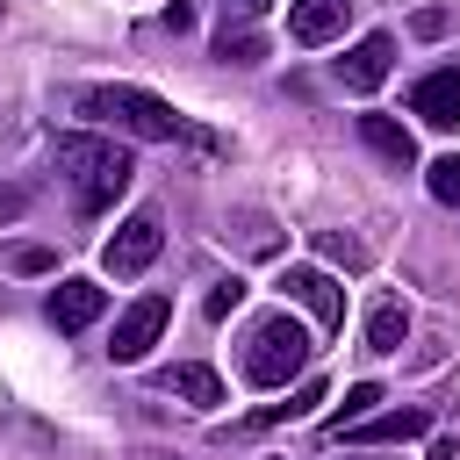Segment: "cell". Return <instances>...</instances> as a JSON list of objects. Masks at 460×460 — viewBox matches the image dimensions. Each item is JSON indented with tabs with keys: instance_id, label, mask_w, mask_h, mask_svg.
Segmentation results:
<instances>
[{
	"instance_id": "cell-1",
	"label": "cell",
	"mask_w": 460,
	"mask_h": 460,
	"mask_svg": "<svg viewBox=\"0 0 460 460\" xmlns=\"http://www.w3.org/2000/svg\"><path fill=\"white\" fill-rule=\"evenodd\" d=\"M79 115L86 122H101V129H122V137H144V144H201V151H216V137L208 129H194L172 101H158V93H144V86H86L79 93Z\"/></svg>"
},
{
	"instance_id": "cell-2",
	"label": "cell",
	"mask_w": 460,
	"mask_h": 460,
	"mask_svg": "<svg viewBox=\"0 0 460 460\" xmlns=\"http://www.w3.org/2000/svg\"><path fill=\"white\" fill-rule=\"evenodd\" d=\"M58 172L72 180L79 216H101V208L137 180V158H129L115 137H86V129H72V137H58Z\"/></svg>"
},
{
	"instance_id": "cell-3",
	"label": "cell",
	"mask_w": 460,
	"mask_h": 460,
	"mask_svg": "<svg viewBox=\"0 0 460 460\" xmlns=\"http://www.w3.org/2000/svg\"><path fill=\"white\" fill-rule=\"evenodd\" d=\"M309 359H316V345H309V331L288 309L280 316H259L252 338H244V381L252 388H288V381L309 374Z\"/></svg>"
},
{
	"instance_id": "cell-4",
	"label": "cell",
	"mask_w": 460,
	"mask_h": 460,
	"mask_svg": "<svg viewBox=\"0 0 460 460\" xmlns=\"http://www.w3.org/2000/svg\"><path fill=\"white\" fill-rule=\"evenodd\" d=\"M165 323H172V302L165 295H137L122 316H115V338H108V359L115 367H137L158 338H165Z\"/></svg>"
},
{
	"instance_id": "cell-5",
	"label": "cell",
	"mask_w": 460,
	"mask_h": 460,
	"mask_svg": "<svg viewBox=\"0 0 460 460\" xmlns=\"http://www.w3.org/2000/svg\"><path fill=\"white\" fill-rule=\"evenodd\" d=\"M158 244H165V230H158V216L151 208H137L108 244H101V266L115 273V280H129V273H144L151 259H158Z\"/></svg>"
},
{
	"instance_id": "cell-6",
	"label": "cell",
	"mask_w": 460,
	"mask_h": 460,
	"mask_svg": "<svg viewBox=\"0 0 460 460\" xmlns=\"http://www.w3.org/2000/svg\"><path fill=\"white\" fill-rule=\"evenodd\" d=\"M280 288H288V302H302V309L316 316V331H345V288H338L323 266H288Z\"/></svg>"
},
{
	"instance_id": "cell-7",
	"label": "cell",
	"mask_w": 460,
	"mask_h": 460,
	"mask_svg": "<svg viewBox=\"0 0 460 460\" xmlns=\"http://www.w3.org/2000/svg\"><path fill=\"white\" fill-rule=\"evenodd\" d=\"M388 72H395V36H388V29L359 36V43L338 58V79H345V93H374Z\"/></svg>"
},
{
	"instance_id": "cell-8",
	"label": "cell",
	"mask_w": 460,
	"mask_h": 460,
	"mask_svg": "<svg viewBox=\"0 0 460 460\" xmlns=\"http://www.w3.org/2000/svg\"><path fill=\"white\" fill-rule=\"evenodd\" d=\"M410 115H424L431 129H460V65H438L410 86Z\"/></svg>"
},
{
	"instance_id": "cell-9",
	"label": "cell",
	"mask_w": 460,
	"mask_h": 460,
	"mask_svg": "<svg viewBox=\"0 0 460 460\" xmlns=\"http://www.w3.org/2000/svg\"><path fill=\"white\" fill-rule=\"evenodd\" d=\"M345 14H352V0H295V7H288V36H295L302 50H316V43L345 36Z\"/></svg>"
},
{
	"instance_id": "cell-10",
	"label": "cell",
	"mask_w": 460,
	"mask_h": 460,
	"mask_svg": "<svg viewBox=\"0 0 460 460\" xmlns=\"http://www.w3.org/2000/svg\"><path fill=\"white\" fill-rule=\"evenodd\" d=\"M359 446H402V438H424L431 431V410H367L359 424H345Z\"/></svg>"
},
{
	"instance_id": "cell-11",
	"label": "cell",
	"mask_w": 460,
	"mask_h": 460,
	"mask_svg": "<svg viewBox=\"0 0 460 460\" xmlns=\"http://www.w3.org/2000/svg\"><path fill=\"white\" fill-rule=\"evenodd\" d=\"M101 309H108V288H93V280H58L50 288V323L58 331H86Z\"/></svg>"
},
{
	"instance_id": "cell-12",
	"label": "cell",
	"mask_w": 460,
	"mask_h": 460,
	"mask_svg": "<svg viewBox=\"0 0 460 460\" xmlns=\"http://www.w3.org/2000/svg\"><path fill=\"white\" fill-rule=\"evenodd\" d=\"M165 395H180V402H194V410H216L223 402V381H216V367H201V359H180V367H165V381H158Z\"/></svg>"
},
{
	"instance_id": "cell-13",
	"label": "cell",
	"mask_w": 460,
	"mask_h": 460,
	"mask_svg": "<svg viewBox=\"0 0 460 460\" xmlns=\"http://www.w3.org/2000/svg\"><path fill=\"white\" fill-rule=\"evenodd\" d=\"M359 137H367V151H381L395 172H402V165H417V137H410L395 115H359Z\"/></svg>"
},
{
	"instance_id": "cell-14",
	"label": "cell",
	"mask_w": 460,
	"mask_h": 460,
	"mask_svg": "<svg viewBox=\"0 0 460 460\" xmlns=\"http://www.w3.org/2000/svg\"><path fill=\"white\" fill-rule=\"evenodd\" d=\"M410 338V309L402 302H374L367 309V352H402Z\"/></svg>"
},
{
	"instance_id": "cell-15",
	"label": "cell",
	"mask_w": 460,
	"mask_h": 460,
	"mask_svg": "<svg viewBox=\"0 0 460 460\" xmlns=\"http://www.w3.org/2000/svg\"><path fill=\"white\" fill-rule=\"evenodd\" d=\"M216 58H223V65H259V58H266V36H259L252 22H223V29H216Z\"/></svg>"
},
{
	"instance_id": "cell-16",
	"label": "cell",
	"mask_w": 460,
	"mask_h": 460,
	"mask_svg": "<svg viewBox=\"0 0 460 460\" xmlns=\"http://www.w3.org/2000/svg\"><path fill=\"white\" fill-rule=\"evenodd\" d=\"M316 402H323V381H295V395H288V402H266V410H252V431H259V424H280V417H309Z\"/></svg>"
},
{
	"instance_id": "cell-17",
	"label": "cell",
	"mask_w": 460,
	"mask_h": 460,
	"mask_svg": "<svg viewBox=\"0 0 460 460\" xmlns=\"http://www.w3.org/2000/svg\"><path fill=\"white\" fill-rule=\"evenodd\" d=\"M316 252H323L331 266H345V273H359V266H367V244H359V237H345V230H316Z\"/></svg>"
},
{
	"instance_id": "cell-18",
	"label": "cell",
	"mask_w": 460,
	"mask_h": 460,
	"mask_svg": "<svg viewBox=\"0 0 460 460\" xmlns=\"http://www.w3.org/2000/svg\"><path fill=\"white\" fill-rule=\"evenodd\" d=\"M424 187L446 201V208H460V151H446V158H431L424 165Z\"/></svg>"
},
{
	"instance_id": "cell-19",
	"label": "cell",
	"mask_w": 460,
	"mask_h": 460,
	"mask_svg": "<svg viewBox=\"0 0 460 460\" xmlns=\"http://www.w3.org/2000/svg\"><path fill=\"white\" fill-rule=\"evenodd\" d=\"M374 402H381V381H359V388H345V410H338V417H331L323 431H338V438H345V424H359V417H367Z\"/></svg>"
},
{
	"instance_id": "cell-20",
	"label": "cell",
	"mask_w": 460,
	"mask_h": 460,
	"mask_svg": "<svg viewBox=\"0 0 460 460\" xmlns=\"http://www.w3.org/2000/svg\"><path fill=\"white\" fill-rule=\"evenodd\" d=\"M237 302H244V280H216V288H208V316H216V323H223Z\"/></svg>"
},
{
	"instance_id": "cell-21",
	"label": "cell",
	"mask_w": 460,
	"mask_h": 460,
	"mask_svg": "<svg viewBox=\"0 0 460 460\" xmlns=\"http://www.w3.org/2000/svg\"><path fill=\"white\" fill-rule=\"evenodd\" d=\"M7 266H14V273H50V252H43V244H14Z\"/></svg>"
},
{
	"instance_id": "cell-22",
	"label": "cell",
	"mask_w": 460,
	"mask_h": 460,
	"mask_svg": "<svg viewBox=\"0 0 460 460\" xmlns=\"http://www.w3.org/2000/svg\"><path fill=\"white\" fill-rule=\"evenodd\" d=\"M410 29H417V36H446V7H417Z\"/></svg>"
},
{
	"instance_id": "cell-23",
	"label": "cell",
	"mask_w": 460,
	"mask_h": 460,
	"mask_svg": "<svg viewBox=\"0 0 460 460\" xmlns=\"http://www.w3.org/2000/svg\"><path fill=\"white\" fill-rule=\"evenodd\" d=\"M230 7H237V22H259V14L273 7V0H230Z\"/></svg>"
},
{
	"instance_id": "cell-24",
	"label": "cell",
	"mask_w": 460,
	"mask_h": 460,
	"mask_svg": "<svg viewBox=\"0 0 460 460\" xmlns=\"http://www.w3.org/2000/svg\"><path fill=\"white\" fill-rule=\"evenodd\" d=\"M431 460H460V438H431Z\"/></svg>"
},
{
	"instance_id": "cell-25",
	"label": "cell",
	"mask_w": 460,
	"mask_h": 460,
	"mask_svg": "<svg viewBox=\"0 0 460 460\" xmlns=\"http://www.w3.org/2000/svg\"><path fill=\"white\" fill-rule=\"evenodd\" d=\"M137 460H165V453H137Z\"/></svg>"
}]
</instances>
